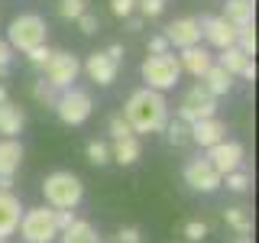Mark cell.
<instances>
[{"mask_svg": "<svg viewBox=\"0 0 259 243\" xmlns=\"http://www.w3.org/2000/svg\"><path fill=\"white\" fill-rule=\"evenodd\" d=\"M123 120L136 133H156V130H165L168 124V104L162 94L149 91V88H140V91L130 94Z\"/></svg>", "mask_w": 259, "mask_h": 243, "instance_id": "cell-1", "label": "cell"}, {"mask_svg": "<svg viewBox=\"0 0 259 243\" xmlns=\"http://www.w3.org/2000/svg\"><path fill=\"white\" fill-rule=\"evenodd\" d=\"M42 194H46V208L52 211H71L81 205L84 198V185L75 172H52L42 182Z\"/></svg>", "mask_w": 259, "mask_h": 243, "instance_id": "cell-2", "label": "cell"}, {"mask_svg": "<svg viewBox=\"0 0 259 243\" xmlns=\"http://www.w3.org/2000/svg\"><path fill=\"white\" fill-rule=\"evenodd\" d=\"M46 39H49V26H46L42 16H36V13L16 16V20L10 23V29H7V46L20 49V52H29V49H36V46H46Z\"/></svg>", "mask_w": 259, "mask_h": 243, "instance_id": "cell-3", "label": "cell"}, {"mask_svg": "<svg viewBox=\"0 0 259 243\" xmlns=\"http://www.w3.org/2000/svg\"><path fill=\"white\" fill-rule=\"evenodd\" d=\"M16 230L23 233V243H52L59 237V224H55V211L52 208H29L23 211L20 227Z\"/></svg>", "mask_w": 259, "mask_h": 243, "instance_id": "cell-4", "label": "cell"}, {"mask_svg": "<svg viewBox=\"0 0 259 243\" xmlns=\"http://www.w3.org/2000/svg\"><path fill=\"white\" fill-rule=\"evenodd\" d=\"M143 81H146V88L149 91H156V94H162V91H168V88H175V81L182 78V65H178V59L175 55H149V59L143 62Z\"/></svg>", "mask_w": 259, "mask_h": 243, "instance_id": "cell-5", "label": "cell"}, {"mask_svg": "<svg viewBox=\"0 0 259 243\" xmlns=\"http://www.w3.org/2000/svg\"><path fill=\"white\" fill-rule=\"evenodd\" d=\"M91 110H94V101H91V94L81 91V88H68V91H62L59 101H55V113H59V120L68 124V127L84 124V120L91 117Z\"/></svg>", "mask_w": 259, "mask_h": 243, "instance_id": "cell-6", "label": "cell"}, {"mask_svg": "<svg viewBox=\"0 0 259 243\" xmlns=\"http://www.w3.org/2000/svg\"><path fill=\"white\" fill-rule=\"evenodd\" d=\"M217 110V97H210L201 85H194L191 91H185L182 104H178V120L182 124H201V120H210Z\"/></svg>", "mask_w": 259, "mask_h": 243, "instance_id": "cell-7", "label": "cell"}, {"mask_svg": "<svg viewBox=\"0 0 259 243\" xmlns=\"http://www.w3.org/2000/svg\"><path fill=\"white\" fill-rule=\"evenodd\" d=\"M81 62L71 52H52V59L46 62V81L55 88V91H68L71 81L78 78Z\"/></svg>", "mask_w": 259, "mask_h": 243, "instance_id": "cell-8", "label": "cell"}, {"mask_svg": "<svg viewBox=\"0 0 259 243\" xmlns=\"http://www.w3.org/2000/svg\"><path fill=\"white\" fill-rule=\"evenodd\" d=\"M207 162L214 166V172L217 175H230V172H240V166H243V146L240 143H233V140H224V143H217V146H210L207 149Z\"/></svg>", "mask_w": 259, "mask_h": 243, "instance_id": "cell-9", "label": "cell"}, {"mask_svg": "<svg viewBox=\"0 0 259 243\" xmlns=\"http://www.w3.org/2000/svg\"><path fill=\"white\" fill-rule=\"evenodd\" d=\"M198 23H201V36H204L214 49L224 52V49L237 46V32L240 29L233 26V23H227L224 16H207V20H198Z\"/></svg>", "mask_w": 259, "mask_h": 243, "instance_id": "cell-10", "label": "cell"}, {"mask_svg": "<svg viewBox=\"0 0 259 243\" xmlns=\"http://www.w3.org/2000/svg\"><path fill=\"white\" fill-rule=\"evenodd\" d=\"M185 182H188L194 191H217L224 178L214 172V166H210L207 159H191L188 166H185Z\"/></svg>", "mask_w": 259, "mask_h": 243, "instance_id": "cell-11", "label": "cell"}, {"mask_svg": "<svg viewBox=\"0 0 259 243\" xmlns=\"http://www.w3.org/2000/svg\"><path fill=\"white\" fill-rule=\"evenodd\" d=\"M165 39L168 46H178V49H191L201 43V23L194 16H185V20H175L165 26Z\"/></svg>", "mask_w": 259, "mask_h": 243, "instance_id": "cell-12", "label": "cell"}, {"mask_svg": "<svg viewBox=\"0 0 259 243\" xmlns=\"http://www.w3.org/2000/svg\"><path fill=\"white\" fill-rule=\"evenodd\" d=\"M23 217V205L13 191H0V240L13 237Z\"/></svg>", "mask_w": 259, "mask_h": 243, "instance_id": "cell-13", "label": "cell"}, {"mask_svg": "<svg viewBox=\"0 0 259 243\" xmlns=\"http://www.w3.org/2000/svg\"><path fill=\"white\" fill-rule=\"evenodd\" d=\"M117 68L120 65L113 62L107 52H91L88 62H84V71H88V78H91L94 85H110V81L117 78Z\"/></svg>", "mask_w": 259, "mask_h": 243, "instance_id": "cell-14", "label": "cell"}, {"mask_svg": "<svg viewBox=\"0 0 259 243\" xmlns=\"http://www.w3.org/2000/svg\"><path fill=\"white\" fill-rule=\"evenodd\" d=\"M217 65H221V68H224L230 78H237V75L249 78V81L256 78V65H253V59H246V55H243L237 46H233V49H224V52H221V62H217Z\"/></svg>", "mask_w": 259, "mask_h": 243, "instance_id": "cell-15", "label": "cell"}, {"mask_svg": "<svg viewBox=\"0 0 259 243\" xmlns=\"http://www.w3.org/2000/svg\"><path fill=\"white\" fill-rule=\"evenodd\" d=\"M224 136H227V127H224L217 117L201 120V124H191V140L198 143V146H204V149H210V146H217V143H224Z\"/></svg>", "mask_w": 259, "mask_h": 243, "instance_id": "cell-16", "label": "cell"}, {"mask_svg": "<svg viewBox=\"0 0 259 243\" xmlns=\"http://www.w3.org/2000/svg\"><path fill=\"white\" fill-rule=\"evenodd\" d=\"M178 65H182L185 71H191L194 78H201V75L210 68V65H214V55H210L207 49H201V46H191V49H182Z\"/></svg>", "mask_w": 259, "mask_h": 243, "instance_id": "cell-17", "label": "cell"}, {"mask_svg": "<svg viewBox=\"0 0 259 243\" xmlns=\"http://www.w3.org/2000/svg\"><path fill=\"white\" fill-rule=\"evenodd\" d=\"M201 88H204V91L210 94V97H221V94H227L233 88V78L227 75V71L221 68V65H210V68L204 71V75H201Z\"/></svg>", "mask_w": 259, "mask_h": 243, "instance_id": "cell-18", "label": "cell"}, {"mask_svg": "<svg viewBox=\"0 0 259 243\" xmlns=\"http://www.w3.org/2000/svg\"><path fill=\"white\" fill-rule=\"evenodd\" d=\"M20 166H23V146L16 140H0V175L13 178Z\"/></svg>", "mask_w": 259, "mask_h": 243, "instance_id": "cell-19", "label": "cell"}, {"mask_svg": "<svg viewBox=\"0 0 259 243\" xmlns=\"http://www.w3.org/2000/svg\"><path fill=\"white\" fill-rule=\"evenodd\" d=\"M253 16H256V7L249 4V0H227V7H224V20H227V23H233L237 29L253 26Z\"/></svg>", "mask_w": 259, "mask_h": 243, "instance_id": "cell-20", "label": "cell"}, {"mask_svg": "<svg viewBox=\"0 0 259 243\" xmlns=\"http://www.w3.org/2000/svg\"><path fill=\"white\" fill-rule=\"evenodd\" d=\"M140 152H143V146L136 140V133L123 136V140H113V146H110V159L120 162V166H133V162L140 159Z\"/></svg>", "mask_w": 259, "mask_h": 243, "instance_id": "cell-21", "label": "cell"}, {"mask_svg": "<svg viewBox=\"0 0 259 243\" xmlns=\"http://www.w3.org/2000/svg\"><path fill=\"white\" fill-rule=\"evenodd\" d=\"M23 124H26V113H23L16 104H0V133L7 136V140H13L16 133L23 130Z\"/></svg>", "mask_w": 259, "mask_h": 243, "instance_id": "cell-22", "label": "cell"}, {"mask_svg": "<svg viewBox=\"0 0 259 243\" xmlns=\"http://www.w3.org/2000/svg\"><path fill=\"white\" fill-rule=\"evenodd\" d=\"M62 243H101V237L88 221H75L68 230H62Z\"/></svg>", "mask_w": 259, "mask_h": 243, "instance_id": "cell-23", "label": "cell"}, {"mask_svg": "<svg viewBox=\"0 0 259 243\" xmlns=\"http://www.w3.org/2000/svg\"><path fill=\"white\" fill-rule=\"evenodd\" d=\"M227 224L237 230V237H249V230H253V217L243 208H227Z\"/></svg>", "mask_w": 259, "mask_h": 243, "instance_id": "cell-24", "label": "cell"}, {"mask_svg": "<svg viewBox=\"0 0 259 243\" xmlns=\"http://www.w3.org/2000/svg\"><path fill=\"white\" fill-rule=\"evenodd\" d=\"M88 162H91V166H107L110 162V146L101 143V140H91L88 143Z\"/></svg>", "mask_w": 259, "mask_h": 243, "instance_id": "cell-25", "label": "cell"}, {"mask_svg": "<svg viewBox=\"0 0 259 243\" xmlns=\"http://www.w3.org/2000/svg\"><path fill=\"white\" fill-rule=\"evenodd\" d=\"M237 49L246 55V59H253V55H256V32H253V26H243L237 32Z\"/></svg>", "mask_w": 259, "mask_h": 243, "instance_id": "cell-26", "label": "cell"}, {"mask_svg": "<svg viewBox=\"0 0 259 243\" xmlns=\"http://www.w3.org/2000/svg\"><path fill=\"white\" fill-rule=\"evenodd\" d=\"M32 97H36L39 104H46V107H55V101H59V94H55V88L49 85V81H36V88H32Z\"/></svg>", "mask_w": 259, "mask_h": 243, "instance_id": "cell-27", "label": "cell"}, {"mask_svg": "<svg viewBox=\"0 0 259 243\" xmlns=\"http://www.w3.org/2000/svg\"><path fill=\"white\" fill-rule=\"evenodd\" d=\"M168 127V143L172 146H185L191 140V127L188 124H182V120H175V124H165Z\"/></svg>", "mask_w": 259, "mask_h": 243, "instance_id": "cell-28", "label": "cell"}, {"mask_svg": "<svg viewBox=\"0 0 259 243\" xmlns=\"http://www.w3.org/2000/svg\"><path fill=\"white\" fill-rule=\"evenodd\" d=\"M59 13L65 20H78L81 13H88V4L84 0H59Z\"/></svg>", "mask_w": 259, "mask_h": 243, "instance_id": "cell-29", "label": "cell"}, {"mask_svg": "<svg viewBox=\"0 0 259 243\" xmlns=\"http://www.w3.org/2000/svg\"><path fill=\"white\" fill-rule=\"evenodd\" d=\"M110 136H113V140H123V136H133V130H130V124L123 120V113H113V117H110Z\"/></svg>", "mask_w": 259, "mask_h": 243, "instance_id": "cell-30", "label": "cell"}, {"mask_svg": "<svg viewBox=\"0 0 259 243\" xmlns=\"http://www.w3.org/2000/svg\"><path fill=\"white\" fill-rule=\"evenodd\" d=\"M185 237H188L191 243H201L207 237V224L204 221H188V224H185Z\"/></svg>", "mask_w": 259, "mask_h": 243, "instance_id": "cell-31", "label": "cell"}, {"mask_svg": "<svg viewBox=\"0 0 259 243\" xmlns=\"http://www.w3.org/2000/svg\"><path fill=\"white\" fill-rule=\"evenodd\" d=\"M26 59L36 65V68H46V62L52 59V49H49V46H36V49H29V52H26Z\"/></svg>", "mask_w": 259, "mask_h": 243, "instance_id": "cell-32", "label": "cell"}, {"mask_svg": "<svg viewBox=\"0 0 259 243\" xmlns=\"http://www.w3.org/2000/svg\"><path fill=\"white\" fill-rule=\"evenodd\" d=\"M227 178V188H230V191H246L249 188V175L246 172H230V175H224Z\"/></svg>", "mask_w": 259, "mask_h": 243, "instance_id": "cell-33", "label": "cell"}, {"mask_svg": "<svg viewBox=\"0 0 259 243\" xmlns=\"http://www.w3.org/2000/svg\"><path fill=\"white\" fill-rule=\"evenodd\" d=\"M136 4H140L143 16H159L162 10H165V0H136Z\"/></svg>", "mask_w": 259, "mask_h": 243, "instance_id": "cell-34", "label": "cell"}, {"mask_svg": "<svg viewBox=\"0 0 259 243\" xmlns=\"http://www.w3.org/2000/svg\"><path fill=\"white\" fill-rule=\"evenodd\" d=\"M110 10L113 16H130L136 10V0H110Z\"/></svg>", "mask_w": 259, "mask_h": 243, "instance_id": "cell-35", "label": "cell"}, {"mask_svg": "<svg viewBox=\"0 0 259 243\" xmlns=\"http://www.w3.org/2000/svg\"><path fill=\"white\" fill-rule=\"evenodd\" d=\"M78 29L88 32V36H91V32H97V29H101V26H97V16H94V13H81V16H78Z\"/></svg>", "mask_w": 259, "mask_h": 243, "instance_id": "cell-36", "label": "cell"}, {"mask_svg": "<svg viewBox=\"0 0 259 243\" xmlns=\"http://www.w3.org/2000/svg\"><path fill=\"white\" fill-rule=\"evenodd\" d=\"M117 243H143V237H140L136 227H123V230L117 233Z\"/></svg>", "mask_w": 259, "mask_h": 243, "instance_id": "cell-37", "label": "cell"}, {"mask_svg": "<svg viewBox=\"0 0 259 243\" xmlns=\"http://www.w3.org/2000/svg\"><path fill=\"white\" fill-rule=\"evenodd\" d=\"M75 221H78V217L71 214V211H55V224H59V233H62V230H68V227L75 224Z\"/></svg>", "mask_w": 259, "mask_h": 243, "instance_id": "cell-38", "label": "cell"}, {"mask_svg": "<svg viewBox=\"0 0 259 243\" xmlns=\"http://www.w3.org/2000/svg\"><path fill=\"white\" fill-rule=\"evenodd\" d=\"M149 52H152V55H165V52H168V43H165V39H162V36L149 39Z\"/></svg>", "mask_w": 259, "mask_h": 243, "instance_id": "cell-39", "label": "cell"}, {"mask_svg": "<svg viewBox=\"0 0 259 243\" xmlns=\"http://www.w3.org/2000/svg\"><path fill=\"white\" fill-rule=\"evenodd\" d=\"M13 59V49L7 46V43H0V71H7V65H10Z\"/></svg>", "mask_w": 259, "mask_h": 243, "instance_id": "cell-40", "label": "cell"}, {"mask_svg": "<svg viewBox=\"0 0 259 243\" xmlns=\"http://www.w3.org/2000/svg\"><path fill=\"white\" fill-rule=\"evenodd\" d=\"M107 55H110V59L120 65V59H123V46H120V43H113V46L107 49Z\"/></svg>", "mask_w": 259, "mask_h": 243, "instance_id": "cell-41", "label": "cell"}, {"mask_svg": "<svg viewBox=\"0 0 259 243\" xmlns=\"http://www.w3.org/2000/svg\"><path fill=\"white\" fill-rule=\"evenodd\" d=\"M13 188V178H4V175H0V191H10Z\"/></svg>", "mask_w": 259, "mask_h": 243, "instance_id": "cell-42", "label": "cell"}, {"mask_svg": "<svg viewBox=\"0 0 259 243\" xmlns=\"http://www.w3.org/2000/svg\"><path fill=\"white\" fill-rule=\"evenodd\" d=\"M233 243H253L249 237H233Z\"/></svg>", "mask_w": 259, "mask_h": 243, "instance_id": "cell-43", "label": "cell"}, {"mask_svg": "<svg viewBox=\"0 0 259 243\" xmlns=\"http://www.w3.org/2000/svg\"><path fill=\"white\" fill-rule=\"evenodd\" d=\"M0 104H7V88H0Z\"/></svg>", "mask_w": 259, "mask_h": 243, "instance_id": "cell-44", "label": "cell"}, {"mask_svg": "<svg viewBox=\"0 0 259 243\" xmlns=\"http://www.w3.org/2000/svg\"><path fill=\"white\" fill-rule=\"evenodd\" d=\"M0 243H7V240H0Z\"/></svg>", "mask_w": 259, "mask_h": 243, "instance_id": "cell-45", "label": "cell"}, {"mask_svg": "<svg viewBox=\"0 0 259 243\" xmlns=\"http://www.w3.org/2000/svg\"><path fill=\"white\" fill-rule=\"evenodd\" d=\"M249 4H253V0H249Z\"/></svg>", "mask_w": 259, "mask_h": 243, "instance_id": "cell-46", "label": "cell"}, {"mask_svg": "<svg viewBox=\"0 0 259 243\" xmlns=\"http://www.w3.org/2000/svg\"><path fill=\"white\" fill-rule=\"evenodd\" d=\"M0 75H4V71H0Z\"/></svg>", "mask_w": 259, "mask_h": 243, "instance_id": "cell-47", "label": "cell"}, {"mask_svg": "<svg viewBox=\"0 0 259 243\" xmlns=\"http://www.w3.org/2000/svg\"><path fill=\"white\" fill-rule=\"evenodd\" d=\"M101 243H104V240H101Z\"/></svg>", "mask_w": 259, "mask_h": 243, "instance_id": "cell-48", "label": "cell"}]
</instances>
